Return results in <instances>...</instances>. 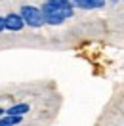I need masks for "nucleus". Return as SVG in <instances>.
Listing matches in <instances>:
<instances>
[{"mask_svg": "<svg viewBox=\"0 0 124 126\" xmlns=\"http://www.w3.org/2000/svg\"><path fill=\"white\" fill-rule=\"evenodd\" d=\"M42 17L48 25H61L75 14V6L71 0H46L42 4Z\"/></svg>", "mask_w": 124, "mask_h": 126, "instance_id": "nucleus-1", "label": "nucleus"}, {"mask_svg": "<svg viewBox=\"0 0 124 126\" xmlns=\"http://www.w3.org/2000/svg\"><path fill=\"white\" fill-rule=\"evenodd\" d=\"M19 16H21V19L25 21V25H29L32 29H38V27L44 25V17H42V12H40L38 6L25 4V6H21V10H19Z\"/></svg>", "mask_w": 124, "mask_h": 126, "instance_id": "nucleus-2", "label": "nucleus"}, {"mask_svg": "<svg viewBox=\"0 0 124 126\" xmlns=\"http://www.w3.org/2000/svg\"><path fill=\"white\" fill-rule=\"evenodd\" d=\"M23 27H25V21L21 19L19 14H8V16L4 17V29L6 31L17 32V31H21Z\"/></svg>", "mask_w": 124, "mask_h": 126, "instance_id": "nucleus-3", "label": "nucleus"}, {"mask_svg": "<svg viewBox=\"0 0 124 126\" xmlns=\"http://www.w3.org/2000/svg\"><path fill=\"white\" fill-rule=\"evenodd\" d=\"M71 2H73V6L82 10H97L105 6V0H71Z\"/></svg>", "mask_w": 124, "mask_h": 126, "instance_id": "nucleus-4", "label": "nucleus"}, {"mask_svg": "<svg viewBox=\"0 0 124 126\" xmlns=\"http://www.w3.org/2000/svg\"><path fill=\"white\" fill-rule=\"evenodd\" d=\"M29 103H16L6 109V115H12V117H23L25 113H29Z\"/></svg>", "mask_w": 124, "mask_h": 126, "instance_id": "nucleus-5", "label": "nucleus"}, {"mask_svg": "<svg viewBox=\"0 0 124 126\" xmlns=\"http://www.w3.org/2000/svg\"><path fill=\"white\" fill-rule=\"evenodd\" d=\"M23 122V117H12V115H2L0 117V124L2 126H17Z\"/></svg>", "mask_w": 124, "mask_h": 126, "instance_id": "nucleus-6", "label": "nucleus"}, {"mask_svg": "<svg viewBox=\"0 0 124 126\" xmlns=\"http://www.w3.org/2000/svg\"><path fill=\"white\" fill-rule=\"evenodd\" d=\"M2 31H6V29H4V17H0V32Z\"/></svg>", "mask_w": 124, "mask_h": 126, "instance_id": "nucleus-7", "label": "nucleus"}, {"mask_svg": "<svg viewBox=\"0 0 124 126\" xmlns=\"http://www.w3.org/2000/svg\"><path fill=\"white\" fill-rule=\"evenodd\" d=\"M2 115H6V109H2V107H0V117H2Z\"/></svg>", "mask_w": 124, "mask_h": 126, "instance_id": "nucleus-8", "label": "nucleus"}, {"mask_svg": "<svg viewBox=\"0 0 124 126\" xmlns=\"http://www.w3.org/2000/svg\"><path fill=\"white\" fill-rule=\"evenodd\" d=\"M0 126H2V124H0Z\"/></svg>", "mask_w": 124, "mask_h": 126, "instance_id": "nucleus-9", "label": "nucleus"}]
</instances>
